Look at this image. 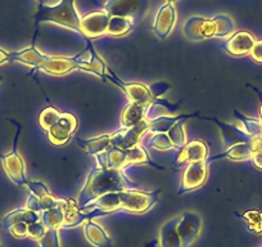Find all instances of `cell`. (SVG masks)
<instances>
[{
	"label": "cell",
	"mask_w": 262,
	"mask_h": 247,
	"mask_svg": "<svg viewBox=\"0 0 262 247\" xmlns=\"http://www.w3.org/2000/svg\"><path fill=\"white\" fill-rule=\"evenodd\" d=\"M17 127V132L16 135H14V140H13V148L9 153L7 155H0V160L3 162L4 170H6L7 175L9 176L12 181H13L16 186L18 187H27V180L26 178V170H25V162L22 160L21 156L18 155V151H17V143H18V138H19V133H21V123L16 122Z\"/></svg>",
	"instance_id": "cell-8"
},
{
	"label": "cell",
	"mask_w": 262,
	"mask_h": 247,
	"mask_svg": "<svg viewBox=\"0 0 262 247\" xmlns=\"http://www.w3.org/2000/svg\"><path fill=\"white\" fill-rule=\"evenodd\" d=\"M60 113L62 112H59V111H58L55 107H53V106H49V107L44 108L39 115L40 128H41L42 130H45V132H48V130H49L50 128L57 122Z\"/></svg>",
	"instance_id": "cell-32"
},
{
	"label": "cell",
	"mask_w": 262,
	"mask_h": 247,
	"mask_svg": "<svg viewBox=\"0 0 262 247\" xmlns=\"http://www.w3.org/2000/svg\"><path fill=\"white\" fill-rule=\"evenodd\" d=\"M27 229H29V225H27V224L19 223L12 227V228H9V232H11L16 238H24V237H27Z\"/></svg>",
	"instance_id": "cell-40"
},
{
	"label": "cell",
	"mask_w": 262,
	"mask_h": 247,
	"mask_svg": "<svg viewBox=\"0 0 262 247\" xmlns=\"http://www.w3.org/2000/svg\"><path fill=\"white\" fill-rule=\"evenodd\" d=\"M251 161H252V162H253V165L256 166L257 169L262 170V152L253 155V157L251 158Z\"/></svg>",
	"instance_id": "cell-42"
},
{
	"label": "cell",
	"mask_w": 262,
	"mask_h": 247,
	"mask_svg": "<svg viewBox=\"0 0 262 247\" xmlns=\"http://www.w3.org/2000/svg\"><path fill=\"white\" fill-rule=\"evenodd\" d=\"M8 62V52L0 48V65Z\"/></svg>",
	"instance_id": "cell-43"
},
{
	"label": "cell",
	"mask_w": 262,
	"mask_h": 247,
	"mask_svg": "<svg viewBox=\"0 0 262 247\" xmlns=\"http://www.w3.org/2000/svg\"><path fill=\"white\" fill-rule=\"evenodd\" d=\"M105 80L113 83L115 85H117L118 88L123 90V93L126 94V97L128 98L131 103H137V105L144 106L148 107L150 103L153 102V95L150 93L149 88L144 84H140V83H126L123 80H121L115 72L111 69L105 70Z\"/></svg>",
	"instance_id": "cell-9"
},
{
	"label": "cell",
	"mask_w": 262,
	"mask_h": 247,
	"mask_svg": "<svg viewBox=\"0 0 262 247\" xmlns=\"http://www.w3.org/2000/svg\"><path fill=\"white\" fill-rule=\"evenodd\" d=\"M150 0H108L104 12L110 17H122L131 21H140L147 16Z\"/></svg>",
	"instance_id": "cell-7"
},
{
	"label": "cell",
	"mask_w": 262,
	"mask_h": 247,
	"mask_svg": "<svg viewBox=\"0 0 262 247\" xmlns=\"http://www.w3.org/2000/svg\"><path fill=\"white\" fill-rule=\"evenodd\" d=\"M176 24V9L171 3H166L158 9L152 31L158 39H166L171 34Z\"/></svg>",
	"instance_id": "cell-15"
},
{
	"label": "cell",
	"mask_w": 262,
	"mask_h": 247,
	"mask_svg": "<svg viewBox=\"0 0 262 247\" xmlns=\"http://www.w3.org/2000/svg\"><path fill=\"white\" fill-rule=\"evenodd\" d=\"M45 232H47V228H45L44 224L41 223V220H39L36 221V223L30 224L29 229H27V237L39 241V239L44 236Z\"/></svg>",
	"instance_id": "cell-36"
},
{
	"label": "cell",
	"mask_w": 262,
	"mask_h": 247,
	"mask_svg": "<svg viewBox=\"0 0 262 247\" xmlns=\"http://www.w3.org/2000/svg\"><path fill=\"white\" fill-rule=\"evenodd\" d=\"M40 220V214L35 213V211L29 210V209H18V210L11 211V213L7 214L6 216L2 220V224H0V228L2 229H8L12 228L13 225L19 223H25L27 225L32 223H36V221Z\"/></svg>",
	"instance_id": "cell-21"
},
{
	"label": "cell",
	"mask_w": 262,
	"mask_h": 247,
	"mask_svg": "<svg viewBox=\"0 0 262 247\" xmlns=\"http://www.w3.org/2000/svg\"><path fill=\"white\" fill-rule=\"evenodd\" d=\"M248 87L252 88V89H253L254 92H256L257 94H258L259 99H261V106H259V116H261V120H262V94H261V92H258V89H256V88L252 87V85H248Z\"/></svg>",
	"instance_id": "cell-44"
},
{
	"label": "cell",
	"mask_w": 262,
	"mask_h": 247,
	"mask_svg": "<svg viewBox=\"0 0 262 247\" xmlns=\"http://www.w3.org/2000/svg\"><path fill=\"white\" fill-rule=\"evenodd\" d=\"M64 200L60 198V202L57 208L45 210L40 213V220L47 229H59L64 228L66 214H64Z\"/></svg>",
	"instance_id": "cell-23"
},
{
	"label": "cell",
	"mask_w": 262,
	"mask_h": 247,
	"mask_svg": "<svg viewBox=\"0 0 262 247\" xmlns=\"http://www.w3.org/2000/svg\"><path fill=\"white\" fill-rule=\"evenodd\" d=\"M200 118H202V120L212 121V122H215L216 125L220 128L221 134H223V142L226 150L233 147V146L235 145L251 142L252 138L249 137L248 134H246V132H244L241 127H238V125L223 122V121L217 120L216 117H203V116H200Z\"/></svg>",
	"instance_id": "cell-16"
},
{
	"label": "cell",
	"mask_w": 262,
	"mask_h": 247,
	"mask_svg": "<svg viewBox=\"0 0 262 247\" xmlns=\"http://www.w3.org/2000/svg\"><path fill=\"white\" fill-rule=\"evenodd\" d=\"M145 118V107L144 106L137 105V103H128L123 108L121 113V128L135 127L140 121Z\"/></svg>",
	"instance_id": "cell-25"
},
{
	"label": "cell",
	"mask_w": 262,
	"mask_h": 247,
	"mask_svg": "<svg viewBox=\"0 0 262 247\" xmlns=\"http://www.w3.org/2000/svg\"><path fill=\"white\" fill-rule=\"evenodd\" d=\"M254 43H256V39H254L253 35L251 32L242 30V31H238L231 35L225 42L224 48L231 55L243 57V55H247L251 53V49L254 45Z\"/></svg>",
	"instance_id": "cell-17"
},
{
	"label": "cell",
	"mask_w": 262,
	"mask_h": 247,
	"mask_svg": "<svg viewBox=\"0 0 262 247\" xmlns=\"http://www.w3.org/2000/svg\"><path fill=\"white\" fill-rule=\"evenodd\" d=\"M98 168L112 169V170H123V168L128 165H137V163H145V165L155 166V168L163 170L165 168L158 166L153 162L147 151L142 146H135L128 150L110 147L107 151L98 153L97 156Z\"/></svg>",
	"instance_id": "cell-4"
},
{
	"label": "cell",
	"mask_w": 262,
	"mask_h": 247,
	"mask_svg": "<svg viewBox=\"0 0 262 247\" xmlns=\"http://www.w3.org/2000/svg\"><path fill=\"white\" fill-rule=\"evenodd\" d=\"M60 198L54 197L52 193L47 195L42 198H36L34 195H30L29 198L26 201V209L29 210L35 211V213H42L45 210H50V209H54L59 205Z\"/></svg>",
	"instance_id": "cell-28"
},
{
	"label": "cell",
	"mask_w": 262,
	"mask_h": 247,
	"mask_svg": "<svg viewBox=\"0 0 262 247\" xmlns=\"http://www.w3.org/2000/svg\"><path fill=\"white\" fill-rule=\"evenodd\" d=\"M254 152L252 150L251 145L249 143H241V145H235L233 147L228 148L224 152L219 153V155L212 156V157H208L206 160V163L210 165L212 163L213 161L221 160V158H229V160L233 161H246V160H251L253 157Z\"/></svg>",
	"instance_id": "cell-20"
},
{
	"label": "cell",
	"mask_w": 262,
	"mask_h": 247,
	"mask_svg": "<svg viewBox=\"0 0 262 247\" xmlns=\"http://www.w3.org/2000/svg\"><path fill=\"white\" fill-rule=\"evenodd\" d=\"M77 129V118L71 112H62L57 122L48 130V138L54 146H64L70 142Z\"/></svg>",
	"instance_id": "cell-11"
},
{
	"label": "cell",
	"mask_w": 262,
	"mask_h": 247,
	"mask_svg": "<svg viewBox=\"0 0 262 247\" xmlns=\"http://www.w3.org/2000/svg\"><path fill=\"white\" fill-rule=\"evenodd\" d=\"M249 145H251V147H252V150H253L254 155H256V153L262 152V137L252 138L251 142H249Z\"/></svg>",
	"instance_id": "cell-41"
},
{
	"label": "cell",
	"mask_w": 262,
	"mask_h": 247,
	"mask_svg": "<svg viewBox=\"0 0 262 247\" xmlns=\"http://www.w3.org/2000/svg\"><path fill=\"white\" fill-rule=\"evenodd\" d=\"M133 29V21L122 17H111L110 26H108L107 34L112 36H122L127 34Z\"/></svg>",
	"instance_id": "cell-30"
},
{
	"label": "cell",
	"mask_w": 262,
	"mask_h": 247,
	"mask_svg": "<svg viewBox=\"0 0 262 247\" xmlns=\"http://www.w3.org/2000/svg\"><path fill=\"white\" fill-rule=\"evenodd\" d=\"M180 215L162 224L160 229V244L161 247H183L181 239L178 233V223Z\"/></svg>",
	"instance_id": "cell-22"
},
{
	"label": "cell",
	"mask_w": 262,
	"mask_h": 247,
	"mask_svg": "<svg viewBox=\"0 0 262 247\" xmlns=\"http://www.w3.org/2000/svg\"><path fill=\"white\" fill-rule=\"evenodd\" d=\"M194 116H198L196 113H181L178 116H161V117L155 118V120L149 121V129H148L147 134L149 133H166L167 134L168 130L175 125L178 121L183 120V118H190Z\"/></svg>",
	"instance_id": "cell-26"
},
{
	"label": "cell",
	"mask_w": 262,
	"mask_h": 247,
	"mask_svg": "<svg viewBox=\"0 0 262 247\" xmlns=\"http://www.w3.org/2000/svg\"><path fill=\"white\" fill-rule=\"evenodd\" d=\"M170 85L166 84L165 81H160V83H155L153 85H150L149 90L152 93L153 98H160L161 95L165 94L168 89H170Z\"/></svg>",
	"instance_id": "cell-37"
},
{
	"label": "cell",
	"mask_w": 262,
	"mask_h": 247,
	"mask_svg": "<svg viewBox=\"0 0 262 247\" xmlns=\"http://www.w3.org/2000/svg\"><path fill=\"white\" fill-rule=\"evenodd\" d=\"M251 58L257 62V64H262V39L256 40L254 45L252 47L251 49Z\"/></svg>",
	"instance_id": "cell-38"
},
{
	"label": "cell",
	"mask_w": 262,
	"mask_h": 247,
	"mask_svg": "<svg viewBox=\"0 0 262 247\" xmlns=\"http://www.w3.org/2000/svg\"><path fill=\"white\" fill-rule=\"evenodd\" d=\"M157 246H158V239L157 238L152 239V241L148 242V243L145 244V247H157Z\"/></svg>",
	"instance_id": "cell-45"
},
{
	"label": "cell",
	"mask_w": 262,
	"mask_h": 247,
	"mask_svg": "<svg viewBox=\"0 0 262 247\" xmlns=\"http://www.w3.org/2000/svg\"><path fill=\"white\" fill-rule=\"evenodd\" d=\"M180 108V103L172 105L168 100L161 99V98H155L153 102L145 108V120L152 121L155 118L161 117V116H173L172 113Z\"/></svg>",
	"instance_id": "cell-24"
},
{
	"label": "cell",
	"mask_w": 262,
	"mask_h": 247,
	"mask_svg": "<svg viewBox=\"0 0 262 247\" xmlns=\"http://www.w3.org/2000/svg\"><path fill=\"white\" fill-rule=\"evenodd\" d=\"M148 146L158 151H167L175 148L166 133H153L152 137L148 139Z\"/></svg>",
	"instance_id": "cell-33"
},
{
	"label": "cell",
	"mask_w": 262,
	"mask_h": 247,
	"mask_svg": "<svg viewBox=\"0 0 262 247\" xmlns=\"http://www.w3.org/2000/svg\"><path fill=\"white\" fill-rule=\"evenodd\" d=\"M86 241L94 247H113V242L102 225L93 220L85 221L82 225Z\"/></svg>",
	"instance_id": "cell-19"
},
{
	"label": "cell",
	"mask_w": 262,
	"mask_h": 247,
	"mask_svg": "<svg viewBox=\"0 0 262 247\" xmlns=\"http://www.w3.org/2000/svg\"><path fill=\"white\" fill-rule=\"evenodd\" d=\"M37 3H39V4H44V0H37Z\"/></svg>",
	"instance_id": "cell-46"
},
{
	"label": "cell",
	"mask_w": 262,
	"mask_h": 247,
	"mask_svg": "<svg viewBox=\"0 0 262 247\" xmlns=\"http://www.w3.org/2000/svg\"><path fill=\"white\" fill-rule=\"evenodd\" d=\"M2 80H3V77H2V76H0V81H2Z\"/></svg>",
	"instance_id": "cell-48"
},
{
	"label": "cell",
	"mask_w": 262,
	"mask_h": 247,
	"mask_svg": "<svg viewBox=\"0 0 262 247\" xmlns=\"http://www.w3.org/2000/svg\"><path fill=\"white\" fill-rule=\"evenodd\" d=\"M203 220L195 211H184L178 223V233L183 247H190L202 231Z\"/></svg>",
	"instance_id": "cell-13"
},
{
	"label": "cell",
	"mask_w": 262,
	"mask_h": 247,
	"mask_svg": "<svg viewBox=\"0 0 262 247\" xmlns=\"http://www.w3.org/2000/svg\"><path fill=\"white\" fill-rule=\"evenodd\" d=\"M186 120H188V118H183V120L178 121V122H176L167 132V135L168 138H170L171 142H172L173 147L179 148V150L184 148L186 145V134L185 130H184V121Z\"/></svg>",
	"instance_id": "cell-31"
},
{
	"label": "cell",
	"mask_w": 262,
	"mask_h": 247,
	"mask_svg": "<svg viewBox=\"0 0 262 247\" xmlns=\"http://www.w3.org/2000/svg\"><path fill=\"white\" fill-rule=\"evenodd\" d=\"M167 2H168V3H171V4H172L173 2H176V0H167Z\"/></svg>",
	"instance_id": "cell-47"
},
{
	"label": "cell",
	"mask_w": 262,
	"mask_h": 247,
	"mask_svg": "<svg viewBox=\"0 0 262 247\" xmlns=\"http://www.w3.org/2000/svg\"><path fill=\"white\" fill-rule=\"evenodd\" d=\"M208 165L206 161H200V162H190L186 163L185 169L183 171V178H181L180 188L178 191V195L186 193L189 191L196 190L207 179Z\"/></svg>",
	"instance_id": "cell-14"
},
{
	"label": "cell",
	"mask_w": 262,
	"mask_h": 247,
	"mask_svg": "<svg viewBox=\"0 0 262 247\" xmlns=\"http://www.w3.org/2000/svg\"><path fill=\"white\" fill-rule=\"evenodd\" d=\"M27 188H29L30 193L34 195L36 198H39V200L50 193L47 186H45L42 181H39V180H29V183H27Z\"/></svg>",
	"instance_id": "cell-35"
},
{
	"label": "cell",
	"mask_w": 262,
	"mask_h": 247,
	"mask_svg": "<svg viewBox=\"0 0 262 247\" xmlns=\"http://www.w3.org/2000/svg\"><path fill=\"white\" fill-rule=\"evenodd\" d=\"M247 219H248V221H251L249 223V227H251V229H253L254 232H257V233H261L262 232V213H258V211H256V216H246Z\"/></svg>",
	"instance_id": "cell-39"
},
{
	"label": "cell",
	"mask_w": 262,
	"mask_h": 247,
	"mask_svg": "<svg viewBox=\"0 0 262 247\" xmlns=\"http://www.w3.org/2000/svg\"><path fill=\"white\" fill-rule=\"evenodd\" d=\"M111 17L104 11H94L81 17L80 22V34L85 39H97L108 32Z\"/></svg>",
	"instance_id": "cell-12"
},
{
	"label": "cell",
	"mask_w": 262,
	"mask_h": 247,
	"mask_svg": "<svg viewBox=\"0 0 262 247\" xmlns=\"http://www.w3.org/2000/svg\"><path fill=\"white\" fill-rule=\"evenodd\" d=\"M77 145L81 148H84L89 155L97 156L98 153H102L107 151L111 147L110 142V134H103L99 137L92 138V139H80V138H75Z\"/></svg>",
	"instance_id": "cell-27"
},
{
	"label": "cell",
	"mask_w": 262,
	"mask_h": 247,
	"mask_svg": "<svg viewBox=\"0 0 262 247\" xmlns=\"http://www.w3.org/2000/svg\"><path fill=\"white\" fill-rule=\"evenodd\" d=\"M234 116L236 120L241 122V128L248 134L251 138L262 137V120L261 118H253V117H247L243 113L239 111L234 110Z\"/></svg>",
	"instance_id": "cell-29"
},
{
	"label": "cell",
	"mask_w": 262,
	"mask_h": 247,
	"mask_svg": "<svg viewBox=\"0 0 262 247\" xmlns=\"http://www.w3.org/2000/svg\"><path fill=\"white\" fill-rule=\"evenodd\" d=\"M0 229H2V228H0ZM0 247H3V246H2V244H0Z\"/></svg>",
	"instance_id": "cell-49"
},
{
	"label": "cell",
	"mask_w": 262,
	"mask_h": 247,
	"mask_svg": "<svg viewBox=\"0 0 262 247\" xmlns=\"http://www.w3.org/2000/svg\"><path fill=\"white\" fill-rule=\"evenodd\" d=\"M149 129V121L143 120L138 125L131 128H120L116 132L110 134L111 147L121 148V150H128L135 146H139L142 142L143 135H145Z\"/></svg>",
	"instance_id": "cell-10"
},
{
	"label": "cell",
	"mask_w": 262,
	"mask_h": 247,
	"mask_svg": "<svg viewBox=\"0 0 262 247\" xmlns=\"http://www.w3.org/2000/svg\"><path fill=\"white\" fill-rule=\"evenodd\" d=\"M86 48L75 57H53L40 52L35 44L25 48L18 52H8V62H21L27 66L34 67L36 70H42L50 75H66L74 70H84V71L94 74L95 76L105 80V66L97 50L93 47L90 39H86Z\"/></svg>",
	"instance_id": "cell-1"
},
{
	"label": "cell",
	"mask_w": 262,
	"mask_h": 247,
	"mask_svg": "<svg viewBox=\"0 0 262 247\" xmlns=\"http://www.w3.org/2000/svg\"><path fill=\"white\" fill-rule=\"evenodd\" d=\"M234 21L228 14H217L213 18L193 16L184 25V35L191 42H202L211 37H226L234 31Z\"/></svg>",
	"instance_id": "cell-3"
},
{
	"label": "cell",
	"mask_w": 262,
	"mask_h": 247,
	"mask_svg": "<svg viewBox=\"0 0 262 247\" xmlns=\"http://www.w3.org/2000/svg\"><path fill=\"white\" fill-rule=\"evenodd\" d=\"M42 22H53L59 26L72 29L80 34L81 17L75 8V0H60V3L55 6L39 4L35 16V27Z\"/></svg>",
	"instance_id": "cell-5"
},
{
	"label": "cell",
	"mask_w": 262,
	"mask_h": 247,
	"mask_svg": "<svg viewBox=\"0 0 262 247\" xmlns=\"http://www.w3.org/2000/svg\"><path fill=\"white\" fill-rule=\"evenodd\" d=\"M37 242H39V247H60L58 229H47L44 236Z\"/></svg>",
	"instance_id": "cell-34"
},
{
	"label": "cell",
	"mask_w": 262,
	"mask_h": 247,
	"mask_svg": "<svg viewBox=\"0 0 262 247\" xmlns=\"http://www.w3.org/2000/svg\"><path fill=\"white\" fill-rule=\"evenodd\" d=\"M207 158L208 147L206 145V142H203L201 139H194L191 142L186 143L185 147L181 148L175 165L179 166L181 163L200 162V161H206Z\"/></svg>",
	"instance_id": "cell-18"
},
{
	"label": "cell",
	"mask_w": 262,
	"mask_h": 247,
	"mask_svg": "<svg viewBox=\"0 0 262 247\" xmlns=\"http://www.w3.org/2000/svg\"><path fill=\"white\" fill-rule=\"evenodd\" d=\"M120 191H139V188L125 175L123 170H112L95 166L89 171L84 187L80 191L76 201L77 208L82 211L90 208L102 196Z\"/></svg>",
	"instance_id": "cell-2"
},
{
	"label": "cell",
	"mask_w": 262,
	"mask_h": 247,
	"mask_svg": "<svg viewBox=\"0 0 262 247\" xmlns=\"http://www.w3.org/2000/svg\"><path fill=\"white\" fill-rule=\"evenodd\" d=\"M161 190L155 192H142V191H120L117 192L118 210L128 211L134 214L147 213L157 203Z\"/></svg>",
	"instance_id": "cell-6"
}]
</instances>
